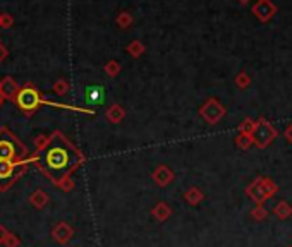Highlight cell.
I'll return each instance as SVG.
<instances>
[{
	"label": "cell",
	"instance_id": "14",
	"mask_svg": "<svg viewBox=\"0 0 292 247\" xmlns=\"http://www.w3.org/2000/svg\"><path fill=\"white\" fill-rule=\"evenodd\" d=\"M131 23H132V17L129 16V14L122 12V14H121V17H119V24H121L122 28H127Z\"/></svg>",
	"mask_w": 292,
	"mask_h": 247
},
{
	"label": "cell",
	"instance_id": "6",
	"mask_svg": "<svg viewBox=\"0 0 292 247\" xmlns=\"http://www.w3.org/2000/svg\"><path fill=\"white\" fill-rule=\"evenodd\" d=\"M274 136H275L274 129H271L270 123H266V122H260L258 126H256L255 134H253V137H255L256 142H258L260 146L268 145V142L271 141V137H274Z\"/></svg>",
	"mask_w": 292,
	"mask_h": 247
},
{
	"label": "cell",
	"instance_id": "11",
	"mask_svg": "<svg viewBox=\"0 0 292 247\" xmlns=\"http://www.w3.org/2000/svg\"><path fill=\"white\" fill-rule=\"evenodd\" d=\"M107 117L110 118L112 122H119L121 120V118L124 117V110L119 105H113L110 110H108V113H107Z\"/></svg>",
	"mask_w": 292,
	"mask_h": 247
},
{
	"label": "cell",
	"instance_id": "18",
	"mask_svg": "<svg viewBox=\"0 0 292 247\" xmlns=\"http://www.w3.org/2000/svg\"><path fill=\"white\" fill-rule=\"evenodd\" d=\"M247 2H249V0H239V4H242V6H246Z\"/></svg>",
	"mask_w": 292,
	"mask_h": 247
},
{
	"label": "cell",
	"instance_id": "10",
	"mask_svg": "<svg viewBox=\"0 0 292 247\" xmlns=\"http://www.w3.org/2000/svg\"><path fill=\"white\" fill-rule=\"evenodd\" d=\"M29 202H31L34 208L42 210V208H45V204L48 202V196L45 194V191L38 189V191H34L31 196H29Z\"/></svg>",
	"mask_w": 292,
	"mask_h": 247
},
{
	"label": "cell",
	"instance_id": "5",
	"mask_svg": "<svg viewBox=\"0 0 292 247\" xmlns=\"http://www.w3.org/2000/svg\"><path fill=\"white\" fill-rule=\"evenodd\" d=\"M253 14L261 23H268L277 14V6L271 0H258L253 6Z\"/></svg>",
	"mask_w": 292,
	"mask_h": 247
},
{
	"label": "cell",
	"instance_id": "3",
	"mask_svg": "<svg viewBox=\"0 0 292 247\" xmlns=\"http://www.w3.org/2000/svg\"><path fill=\"white\" fill-rule=\"evenodd\" d=\"M29 161L31 160H23V161L0 160V192H6L28 170Z\"/></svg>",
	"mask_w": 292,
	"mask_h": 247
},
{
	"label": "cell",
	"instance_id": "15",
	"mask_svg": "<svg viewBox=\"0 0 292 247\" xmlns=\"http://www.w3.org/2000/svg\"><path fill=\"white\" fill-rule=\"evenodd\" d=\"M107 72H108V74H117V72H119V66H117L115 62L108 64V66H107Z\"/></svg>",
	"mask_w": 292,
	"mask_h": 247
},
{
	"label": "cell",
	"instance_id": "1",
	"mask_svg": "<svg viewBox=\"0 0 292 247\" xmlns=\"http://www.w3.org/2000/svg\"><path fill=\"white\" fill-rule=\"evenodd\" d=\"M83 155L76 150L61 132L48 137L45 146L31 158L36 167L50 179L53 184L61 186L64 180L83 163Z\"/></svg>",
	"mask_w": 292,
	"mask_h": 247
},
{
	"label": "cell",
	"instance_id": "12",
	"mask_svg": "<svg viewBox=\"0 0 292 247\" xmlns=\"http://www.w3.org/2000/svg\"><path fill=\"white\" fill-rule=\"evenodd\" d=\"M127 50H129V52L132 53V57H140L141 53L145 52V47H143L140 42H132L131 45H129V48H127Z\"/></svg>",
	"mask_w": 292,
	"mask_h": 247
},
{
	"label": "cell",
	"instance_id": "8",
	"mask_svg": "<svg viewBox=\"0 0 292 247\" xmlns=\"http://www.w3.org/2000/svg\"><path fill=\"white\" fill-rule=\"evenodd\" d=\"M85 98L90 105H102L105 100V91L102 86H88L85 91Z\"/></svg>",
	"mask_w": 292,
	"mask_h": 247
},
{
	"label": "cell",
	"instance_id": "4",
	"mask_svg": "<svg viewBox=\"0 0 292 247\" xmlns=\"http://www.w3.org/2000/svg\"><path fill=\"white\" fill-rule=\"evenodd\" d=\"M14 98H16V103L19 105V108L26 113L34 112L43 103V98L40 95V91L33 86H24L21 90H17Z\"/></svg>",
	"mask_w": 292,
	"mask_h": 247
},
{
	"label": "cell",
	"instance_id": "16",
	"mask_svg": "<svg viewBox=\"0 0 292 247\" xmlns=\"http://www.w3.org/2000/svg\"><path fill=\"white\" fill-rule=\"evenodd\" d=\"M7 234H9V230H7V229H6V227H4V225H0V244H2V242L6 240Z\"/></svg>",
	"mask_w": 292,
	"mask_h": 247
},
{
	"label": "cell",
	"instance_id": "17",
	"mask_svg": "<svg viewBox=\"0 0 292 247\" xmlns=\"http://www.w3.org/2000/svg\"><path fill=\"white\" fill-rule=\"evenodd\" d=\"M285 136H287V139H289V141H292V127H289V129H287Z\"/></svg>",
	"mask_w": 292,
	"mask_h": 247
},
{
	"label": "cell",
	"instance_id": "7",
	"mask_svg": "<svg viewBox=\"0 0 292 247\" xmlns=\"http://www.w3.org/2000/svg\"><path fill=\"white\" fill-rule=\"evenodd\" d=\"M224 113H225L224 112V107H220L219 103L213 101V100L208 101L206 105L203 107V110H201V115L205 117L208 122H213V123L219 120V118L224 115Z\"/></svg>",
	"mask_w": 292,
	"mask_h": 247
},
{
	"label": "cell",
	"instance_id": "2",
	"mask_svg": "<svg viewBox=\"0 0 292 247\" xmlns=\"http://www.w3.org/2000/svg\"><path fill=\"white\" fill-rule=\"evenodd\" d=\"M0 160H28V150L7 129L0 131Z\"/></svg>",
	"mask_w": 292,
	"mask_h": 247
},
{
	"label": "cell",
	"instance_id": "9",
	"mask_svg": "<svg viewBox=\"0 0 292 247\" xmlns=\"http://www.w3.org/2000/svg\"><path fill=\"white\" fill-rule=\"evenodd\" d=\"M52 235L57 242L64 244V242H67L72 237V229L67 223H59L55 229L52 230Z\"/></svg>",
	"mask_w": 292,
	"mask_h": 247
},
{
	"label": "cell",
	"instance_id": "13",
	"mask_svg": "<svg viewBox=\"0 0 292 247\" xmlns=\"http://www.w3.org/2000/svg\"><path fill=\"white\" fill-rule=\"evenodd\" d=\"M2 244L6 245V247H17L19 245V239L12 234V232H9L7 237H6V240H4Z\"/></svg>",
	"mask_w": 292,
	"mask_h": 247
}]
</instances>
